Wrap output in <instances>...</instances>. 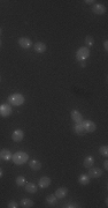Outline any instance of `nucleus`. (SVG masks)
<instances>
[{
  "mask_svg": "<svg viewBox=\"0 0 108 208\" xmlns=\"http://www.w3.org/2000/svg\"><path fill=\"white\" fill-rule=\"evenodd\" d=\"M12 160H13V162H14L15 164H17V166H22V164H24V163L28 162L29 156H28L27 153L17 152V153H15L14 155L12 156Z\"/></svg>",
  "mask_w": 108,
  "mask_h": 208,
  "instance_id": "nucleus-1",
  "label": "nucleus"
},
{
  "mask_svg": "<svg viewBox=\"0 0 108 208\" xmlns=\"http://www.w3.org/2000/svg\"><path fill=\"white\" fill-rule=\"evenodd\" d=\"M89 56H90V50L86 46L79 48L78 51L76 52V58H77L78 62H84L86 58H89Z\"/></svg>",
  "mask_w": 108,
  "mask_h": 208,
  "instance_id": "nucleus-2",
  "label": "nucleus"
},
{
  "mask_svg": "<svg viewBox=\"0 0 108 208\" xmlns=\"http://www.w3.org/2000/svg\"><path fill=\"white\" fill-rule=\"evenodd\" d=\"M8 101L13 105L20 106V105H22V104L24 103V97H23V95H21V94H13V95L9 96Z\"/></svg>",
  "mask_w": 108,
  "mask_h": 208,
  "instance_id": "nucleus-3",
  "label": "nucleus"
},
{
  "mask_svg": "<svg viewBox=\"0 0 108 208\" xmlns=\"http://www.w3.org/2000/svg\"><path fill=\"white\" fill-rule=\"evenodd\" d=\"M82 125H83L85 132H89V133H92L97 130V125L94 124L92 120H84V122H82Z\"/></svg>",
  "mask_w": 108,
  "mask_h": 208,
  "instance_id": "nucleus-4",
  "label": "nucleus"
},
{
  "mask_svg": "<svg viewBox=\"0 0 108 208\" xmlns=\"http://www.w3.org/2000/svg\"><path fill=\"white\" fill-rule=\"evenodd\" d=\"M12 114V108L11 105L8 104H1L0 105V116L6 118V117H9Z\"/></svg>",
  "mask_w": 108,
  "mask_h": 208,
  "instance_id": "nucleus-5",
  "label": "nucleus"
},
{
  "mask_svg": "<svg viewBox=\"0 0 108 208\" xmlns=\"http://www.w3.org/2000/svg\"><path fill=\"white\" fill-rule=\"evenodd\" d=\"M101 175H102V171H101V169H99V168H90V169H89L87 176L90 177V178H99Z\"/></svg>",
  "mask_w": 108,
  "mask_h": 208,
  "instance_id": "nucleus-6",
  "label": "nucleus"
},
{
  "mask_svg": "<svg viewBox=\"0 0 108 208\" xmlns=\"http://www.w3.org/2000/svg\"><path fill=\"white\" fill-rule=\"evenodd\" d=\"M19 45L21 48H23V49H29L32 45V42H31L30 38H28V37H21L19 40Z\"/></svg>",
  "mask_w": 108,
  "mask_h": 208,
  "instance_id": "nucleus-7",
  "label": "nucleus"
},
{
  "mask_svg": "<svg viewBox=\"0 0 108 208\" xmlns=\"http://www.w3.org/2000/svg\"><path fill=\"white\" fill-rule=\"evenodd\" d=\"M23 138H24V134H23V131H21V130H15V131L13 132V134H12V139H13V141H15V142H20V141H22Z\"/></svg>",
  "mask_w": 108,
  "mask_h": 208,
  "instance_id": "nucleus-8",
  "label": "nucleus"
},
{
  "mask_svg": "<svg viewBox=\"0 0 108 208\" xmlns=\"http://www.w3.org/2000/svg\"><path fill=\"white\" fill-rule=\"evenodd\" d=\"M92 10H93V13L97 14V15H102V14L106 13V7H105L104 5H101V4H96V5H93Z\"/></svg>",
  "mask_w": 108,
  "mask_h": 208,
  "instance_id": "nucleus-9",
  "label": "nucleus"
},
{
  "mask_svg": "<svg viewBox=\"0 0 108 208\" xmlns=\"http://www.w3.org/2000/svg\"><path fill=\"white\" fill-rule=\"evenodd\" d=\"M51 185V178L50 177H42L40 179H39V182H38V186L40 187V188H46V187H48Z\"/></svg>",
  "mask_w": 108,
  "mask_h": 208,
  "instance_id": "nucleus-10",
  "label": "nucleus"
},
{
  "mask_svg": "<svg viewBox=\"0 0 108 208\" xmlns=\"http://www.w3.org/2000/svg\"><path fill=\"white\" fill-rule=\"evenodd\" d=\"M71 119L74 120V123H76V124H79V123L83 122L82 114H81L79 111H77V110H73L71 111Z\"/></svg>",
  "mask_w": 108,
  "mask_h": 208,
  "instance_id": "nucleus-11",
  "label": "nucleus"
},
{
  "mask_svg": "<svg viewBox=\"0 0 108 208\" xmlns=\"http://www.w3.org/2000/svg\"><path fill=\"white\" fill-rule=\"evenodd\" d=\"M67 193H68V188L67 187H60V188H58L56 191H55V197L59 198V199H62V198H65L67 196Z\"/></svg>",
  "mask_w": 108,
  "mask_h": 208,
  "instance_id": "nucleus-12",
  "label": "nucleus"
},
{
  "mask_svg": "<svg viewBox=\"0 0 108 208\" xmlns=\"http://www.w3.org/2000/svg\"><path fill=\"white\" fill-rule=\"evenodd\" d=\"M12 153L11 150H8V149H2L1 152H0V158L1 160H4V161H9L12 160Z\"/></svg>",
  "mask_w": 108,
  "mask_h": 208,
  "instance_id": "nucleus-13",
  "label": "nucleus"
},
{
  "mask_svg": "<svg viewBox=\"0 0 108 208\" xmlns=\"http://www.w3.org/2000/svg\"><path fill=\"white\" fill-rule=\"evenodd\" d=\"M29 166H30V169H32L35 171H38L42 169V163L38 160H31L29 162Z\"/></svg>",
  "mask_w": 108,
  "mask_h": 208,
  "instance_id": "nucleus-14",
  "label": "nucleus"
},
{
  "mask_svg": "<svg viewBox=\"0 0 108 208\" xmlns=\"http://www.w3.org/2000/svg\"><path fill=\"white\" fill-rule=\"evenodd\" d=\"M46 44L45 43H42V42H38V43H36L35 44V51L37 52V53H44V52L46 51Z\"/></svg>",
  "mask_w": 108,
  "mask_h": 208,
  "instance_id": "nucleus-15",
  "label": "nucleus"
},
{
  "mask_svg": "<svg viewBox=\"0 0 108 208\" xmlns=\"http://www.w3.org/2000/svg\"><path fill=\"white\" fill-rule=\"evenodd\" d=\"M78 182H79L81 185H89L90 177L87 176V175H85V174H82V175H79V177H78Z\"/></svg>",
  "mask_w": 108,
  "mask_h": 208,
  "instance_id": "nucleus-16",
  "label": "nucleus"
},
{
  "mask_svg": "<svg viewBox=\"0 0 108 208\" xmlns=\"http://www.w3.org/2000/svg\"><path fill=\"white\" fill-rule=\"evenodd\" d=\"M74 132H75L77 135H83V134L86 133L85 130H84V127H83V125H82V123L75 125V127H74Z\"/></svg>",
  "mask_w": 108,
  "mask_h": 208,
  "instance_id": "nucleus-17",
  "label": "nucleus"
},
{
  "mask_svg": "<svg viewBox=\"0 0 108 208\" xmlns=\"http://www.w3.org/2000/svg\"><path fill=\"white\" fill-rule=\"evenodd\" d=\"M84 168H86V169H90V168H92L93 164H94V158L92 157V156H87L86 158L84 160Z\"/></svg>",
  "mask_w": 108,
  "mask_h": 208,
  "instance_id": "nucleus-18",
  "label": "nucleus"
},
{
  "mask_svg": "<svg viewBox=\"0 0 108 208\" xmlns=\"http://www.w3.org/2000/svg\"><path fill=\"white\" fill-rule=\"evenodd\" d=\"M20 206L23 208H30L33 206V201L30 199H22L20 202Z\"/></svg>",
  "mask_w": 108,
  "mask_h": 208,
  "instance_id": "nucleus-19",
  "label": "nucleus"
},
{
  "mask_svg": "<svg viewBox=\"0 0 108 208\" xmlns=\"http://www.w3.org/2000/svg\"><path fill=\"white\" fill-rule=\"evenodd\" d=\"M25 191L28 193H36L37 192V185H35L33 183H28L25 184Z\"/></svg>",
  "mask_w": 108,
  "mask_h": 208,
  "instance_id": "nucleus-20",
  "label": "nucleus"
},
{
  "mask_svg": "<svg viewBox=\"0 0 108 208\" xmlns=\"http://www.w3.org/2000/svg\"><path fill=\"white\" fill-rule=\"evenodd\" d=\"M46 202H47L48 205H55V204H56V197H55L54 194L47 196V198H46Z\"/></svg>",
  "mask_w": 108,
  "mask_h": 208,
  "instance_id": "nucleus-21",
  "label": "nucleus"
},
{
  "mask_svg": "<svg viewBox=\"0 0 108 208\" xmlns=\"http://www.w3.org/2000/svg\"><path fill=\"white\" fill-rule=\"evenodd\" d=\"M15 183H16L17 186H24V185H25V178L23 176H19L16 178Z\"/></svg>",
  "mask_w": 108,
  "mask_h": 208,
  "instance_id": "nucleus-22",
  "label": "nucleus"
},
{
  "mask_svg": "<svg viewBox=\"0 0 108 208\" xmlns=\"http://www.w3.org/2000/svg\"><path fill=\"white\" fill-rule=\"evenodd\" d=\"M85 44H86V46H92V45L94 44L93 37H92V36H86V37H85Z\"/></svg>",
  "mask_w": 108,
  "mask_h": 208,
  "instance_id": "nucleus-23",
  "label": "nucleus"
},
{
  "mask_svg": "<svg viewBox=\"0 0 108 208\" xmlns=\"http://www.w3.org/2000/svg\"><path fill=\"white\" fill-rule=\"evenodd\" d=\"M100 154L102 156H108V147L107 146H101L100 147Z\"/></svg>",
  "mask_w": 108,
  "mask_h": 208,
  "instance_id": "nucleus-24",
  "label": "nucleus"
},
{
  "mask_svg": "<svg viewBox=\"0 0 108 208\" xmlns=\"http://www.w3.org/2000/svg\"><path fill=\"white\" fill-rule=\"evenodd\" d=\"M16 207H19V204H17L16 201H9L8 208H16Z\"/></svg>",
  "mask_w": 108,
  "mask_h": 208,
  "instance_id": "nucleus-25",
  "label": "nucleus"
},
{
  "mask_svg": "<svg viewBox=\"0 0 108 208\" xmlns=\"http://www.w3.org/2000/svg\"><path fill=\"white\" fill-rule=\"evenodd\" d=\"M65 207L67 208H76V207H79L77 204H73V202H70V204H68V205H66Z\"/></svg>",
  "mask_w": 108,
  "mask_h": 208,
  "instance_id": "nucleus-26",
  "label": "nucleus"
},
{
  "mask_svg": "<svg viewBox=\"0 0 108 208\" xmlns=\"http://www.w3.org/2000/svg\"><path fill=\"white\" fill-rule=\"evenodd\" d=\"M104 48H105L106 51L108 50V42L107 41H105V43H104Z\"/></svg>",
  "mask_w": 108,
  "mask_h": 208,
  "instance_id": "nucleus-27",
  "label": "nucleus"
},
{
  "mask_svg": "<svg viewBox=\"0 0 108 208\" xmlns=\"http://www.w3.org/2000/svg\"><path fill=\"white\" fill-rule=\"evenodd\" d=\"M85 2H86L87 5H91V4H93V2H96V1H94V0H86Z\"/></svg>",
  "mask_w": 108,
  "mask_h": 208,
  "instance_id": "nucleus-28",
  "label": "nucleus"
},
{
  "mask_svg": "<svg viewBox=\"0 0 108 208\" xmlns=\"http://www.w3.org/2000/svg\"><path fill=\"white\" fill-rule=\"evenodd\" d=\"M104 168H105L106 170L108 169V162H107V161H105V162H104Z\"/></svg>",
  "mask_w": 108,
  "mask_h": 208,
  "instance_id": "nucleus-29",
  "label": "nucleus"
},
{
  "mask_svg": "<svg viewBox=\"0 0 108 208\" xmlns=\"http://www.w3.org/2000/svg\"><path fill=\"white\" fill-rule=\"evenodd\" d=\"M81 67H85V62H81Z\"/></svg>",
  "mask_w": 108,
  "mask_h": 208,
  "instance_id": "nucleus-30",
  "label": "nucleus"
},
{
  "mask_svg": "<svg viewBox=\"0 0 108 208\" xmlns=\"http://www.w3.org/2000/svg\"><path fill=\"white\" fill-rule=\"evenodd\" d=\"M2 175H4V172H2V169H1V168H0V178H1V177H2Z\"/></svg>",
  "mask_w": 108,
  "mask_h": 208,
  "instance_id": "nucleus-31",
  "label": "nucleus"
},
{
  "mask_svg": "<svg viewBox=\"0 0 108 208\" xmlns=\"http://www.w3.org/2000/svg\"><path fill=\"white\" fill-rule=\"evenodd\" d=\"M0 34H1V28H0Z\"/></svg>",
  "mask_w": 108,
  "mask_h": 208,
  "instance_id": "nucleus-32",
  "label": "nucleus"
},
{
  "mask_svg": "<svg viewBox=\"0 0 108 208\" xmlns=\"http://www.w3.org/2000/svg\"><path fill=\"white\" fill-rule=\"evenodd\" d=\"M0 45H1V40H0Z\"/></svg>",
  "mask_w": 108,
  "mask_h": 208,
  "instance_id": "nucleus-33",
  "label": "nucleus"
},
{
  "mask_svg": "<svg viewBox=\"0 0 108 208\" xmlns=\"http://www.w3.org/2000/svg\"><path fill=\"white\" fill-rule=\"evenodd\" d=\"M0 80H1V78H0Z\"/></svg>",
  "mask_w": 108,
  "mask_h": 208,
  "instance_id": "nucleus-34",
  "label": "nucleus"
}]
</instances>
